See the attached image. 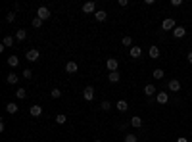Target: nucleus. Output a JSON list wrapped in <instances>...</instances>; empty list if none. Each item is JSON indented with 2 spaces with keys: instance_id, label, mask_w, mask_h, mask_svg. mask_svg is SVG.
<instances>
[{
  "instance_id": "obj_26",
  "label": "nucleus",
  "mask_w": 192,
  "mask_h": 142,
  "mask_svg": "<svg viewBox=\"0 0 192 142\" xmlns=\"http://www.w3.org/2000/svg\"><path fill=\"white\" fill-rule=\"evenodd\" d=\"M2 44H4V46H13V37H4Z\"/></svg>"
},
{
  "instance_id": "obj_29",
  "label": "nucleus",
  "mask_w": 192,
  "mask_h": 142,
  "mask_svg": "<svg viewBox=\"0 0 192 142\" xmlns=\"http://www.w3.org/2000/svg\"><path fill=\"white\" fill-rule=\"evenodd\" d=\"M40 25H42V19H40V17H35V19H33V27H35V29H39Z\"/></svg>"
},
{
  "instance_id": "obj_16",
  "label": "nucleus",
  "mask_w": 192,
  "mask_h": 142,
  "mask_svg": "<svg viewBox=\"0 0 192 142\" xmlns=\"http://www.w3.org/2000/svg\"><path fill=\"white\" fill-rule=\"evenodd\" d=\"M29 113H31V115H33V117H39V115H40V113H42V108H40V106H31V110H29Z\"/></svg>"
},
{
  "instance_id": "obj_11",
  "label": "nucleus",
  "mask_w": 192,
  "mask_h": 142,
  "mask_svg": "<svg viewBox=\"0 0 192 142\" xmlns=\"http://www.w3.org/2000/svg\"><path fill=\"white\" fill-rule=\"evenodd\" d=\"M156 100H158V104H167L169 102L167 92H158V94H156Z\"/></svg>"
},
{
  "instance_id": "obj_34",
  "label": "nucleus",
  "mask_w": 192,
  "mask_h": 142,
  "mask_svg": "<svg viewBox=\"0 0 192 142\" xmlns=\"http://www.w3.org/2000/svg\"><path fill=\"white\" fill-rule=\"evenodd\" d=\"M171 4H173V6H183V0H173Z\"/></svg>"
},
{
  "instance_id": "obj_20",
  "label": "nucleus",
  "mask_w": 192,
  "mask_h": 142,
  "mask_svg": "<svg viewBox=\"0 0 192 142\" xmlns=\"http://www.w3.org/2000/svg\"><path fill=\"white\" fill-rule=\"evenodd\" d=\"M19 108H17V104H13V102H8V104H6V111H8V113H16Z\"/></svg>"
},
{
  "instance_id": "obj_18",
  "label": "nucleus",
  "mask_w": 192,
  "mask_h": 142,
  "mask_svg": "<svg viewBox=\"0 0 192 142\" xmlns=\"http://www.w3.org/2000/svg\"><path fill=\"white\" fill-rule=\"evenodd\" d=\"M17 79H19V77H17L16 73H8V77H6V83H8V84H16Z\"/></svg>"
},
{
  "instance_id": "obj_33",
  "label": "nucleus",
  "mask_w": 192,
  "mask_h": 142,
  "mask_svg": "<svg viewBox=\"0 0 192 142\" xmlns=\"http://www.w3.org/2000/svg\"><path fill=\"white\" fill-rule=\"evenodd\" d=\"M100 108H102V110H104V111H106V110H110V108H111V104H110V102H108V100H104V102H102V104H100Z\"/></svg>"
},
{
  "instance_id": "obj_37",
  "label": "nucleus",
  "mask_w": 192,
  "mask_h": 142,
  "mask_svg": "<svg viewBox=\"0 0 192 142\" xmlns=\"http://www.w3.org/2000/svg\"><path fill=\"white\" fill-rule=\"evenodd\" d=\"M177 142H188L186 138H177Z\"/></svg>"
},
{
  "instance_id": "obj_36",
  "label": "nucleus",
  "mask_w": 192,
  "mask_h": 142,
  "mask_svg": "<svg viewBox=\"0 0 192 142\" xmlns=\"http://www.w3.org/2000/svg\"><path fill=\"white\" fill-rule=\"evenodd\" d=\"M186 60H188V63H192V52H188V54H186Z\"/></svg>"
},
{
  "instance_id": "obj_25",
  "label": "nucleus",
  "mask_w": 192,
  "mask_h": 142,
  "mask_svg": "<svg viewBox=\"0 0 192 142\" xmlns=\"http://www.w3.org/2000/svg\"><path fill=\"white\" fill-rule=\"evenodd\" d=\"M16 96L23 100V98H27V90H25V88H17V90H16Z\"/></svg>"
},
{
  "instance_id": "obj_35",
  "label": "nucleus",
  "mask_w": 192,
  "mask_h": 142,
  "mask_svg": "<svg viewBox=\"0 0 192 142\" xmlns=\"http://www.w3.org/2000/svg\"><path fill=\"white\" fill-rule=\"evenodd\" d=\"M127 4H129V0H119V6H123V8H125Z\"/></svg>"
},
{
  "instance_id": "obj_38",
  "label": "nucleus",
  "mask_w": 192,
  "mask_h": 142,
  "mask_svg": "<svg viewBox=\"0 0 192 142\" xmlns=\"http://www.w3.org/2000/svg\"><path fill=\"white\" fill-rule=\"evenodd\" d=\"M94 142H102V140H94Z\"/></svg>"
},
{
  "instance_id": "obj_7",
  "label": "nucleus",
  "mask_w": 192,
  "mask_h": 142,
  "mask_svg": "<svg viewBox=\"0 0 192 142\" xmlns=\"http://www.w3.org/2000/svg\"><path fill=\"white\" fill-rule=\"evenodd\" d=\"M184 35H186V29H184V27H181V25H177L175 29H173V37H175V39H183Z\"/></svg>"
},
{
  "instance_id": "obj_24",
  "label": "nucleus",
  "mask_w": 192,
  "mask_h": 142,
  "mask_svg": "<svg viewBox=\"0 0 192 142\" xmlns=\"http://www.w3.org/2000/svg\"><path fill=\"white\" fill-rule=\"evenodd\" d=\"M50 96L54 98V100H58V98L62 96V90H60V88H52V90H50Z\"/></svg>"
},
{
  "instance_id": "obj_23",
  "label": "nucleus",
  "mask_w": 192,
  "mask_h": 142,
  "mask_svg": "<svg viewBox=\"0 0 192 142\" xmlns=\"http://www.w3.org/2000/svg\"><path fill=\"white\" fill-rule=\"evenodd\" d=\"M16 39H17V40H25V39H27V31H25V29H17Z\"/></svg>"
},
{
  "instance_id": "obj_28",
  "label": "nucleus",
  "mask_w": 192,
  "mask_h": 142,
  "mask_svg": "<svg viewBox=\"0 0 192 142\" xmlns=\"http://www.w3.org/2000/svg\"><path fill=\"white\" fill-rule=\"evenodd\" d=\"M121 44H123V46H131V44H133V39H131V37H123V39H121Z\"/></svg>"
},
{
  "instance_id": "obj_1",
  "label": "nucleus",
  "mask_w": 192,
  "mask_h": 142,
  "mask_svg": "<svg viewBox=\"0 0 192 142\" xmlns=\"http://www.w3.org/2000/svg\"><path fill=\"white\" fill-rule=\"evenodd\" d=\"M175 27H177V25H175V19H173V17L163 19V23H161V29H163V31H173Z\"/></svg>"
},
{
  "instance_id": "obj_22",
  "label": "nucleus",
  "mask_w": 192,
  "mask_h": 142,
  "mask_svg": "<svg viewBox=\"0 0 192 142\" xmlns=\"http://www.w3.org/2000/svg\"><path fill=\"white\" fill-rule=\"evenodd\" d=\"M66 121H67V115H66V113H58V115H56V123H58V125H63Z\"/></svg>"
},
{
  "instance_id": "obj_8",
  "label": "nucleus",
  "mask_w": 192,
  "mask_h": 142,
  "mask_svg": "<svg viewBox=\"0 0 192 142\" xmlns=\"http://www.w3.org/2000/svg\"><path fill=\"white\" fill-rule=\"evenodd\" d=\"M167 87H169V90H171V92H179V90H181V81H177V79H171V81H169V84H167Z\"/></svg>"
},
{
  "instance_id": "obj_6",
  "label": "nucleus",
  "mask_w": 192,
  "mask_h": 142,
  "mask_svg": "<svg viewBox=\"0 0 192 142\" xmlns=\"http://www.w3.org/2000/svg\"><path fill=\"white\" fill-rule=\"evenodd\" d=\"M83 98H85L87 102H90L92 98H94V88H92V87H87V88L83 90Z\"/></svg>"
},
{
  "instance_id": "obj_21",
  "label": "nucleus",
  "mask_w": 192,
  "mask_h": 142,
  "mask_svg": "<svg viewBox=\"0 0 192 142\" xmlns=\"http://www.w3.org/2000/svg\"><path fill=\"white\" fill-rule=\"evenodd\" d=\"M8 65H10V67H17V65H19L17 56H10V58H8Z\"/></svg>"
},
{
  "instance_id": "obj_5",
  "label": "nucleus",
  "mask_w": 192,
  "mask_h": 142,
  "mask_svg": "<svg viewBox=\"0 0 192 142\" xmlns=\"http://www.w3.org/2000/svg\"><path fill=\"white\" fill-rule=\"evenodd\" d=\"M83 13H96V4L94 2H85L83 4Z\"/></svg>"
},
{
  "instance_id": "obj_15",
  "label": "nucleus",
  "mask_w": 192,
  "mask_h": 142,
  "mask_svg": "<svg viewBox=\"0 0 192 142\" xmlns=\"http://www.w3.org/2000/svg\"><path fill=\"white\" fill-rule=\"evenodd\" d=\"M115 108H117L119 111H121V113H123V111H127V110H129V104H127L125 100H119V102L115 104Z\"/></svg>"
},
{
  "instance_id": "obj_12",
  "label": "nucleus",
  "mask_w": 192,
  "mask_h": 142,
  "mask_svg": "<svg viewBox=\"0 0 192 142\" xmlns=\"http://www.w3.org/2000/svg\"><path fill=\"white\" fill-rule=\"evenodd\" d=\"M106 17H108V13H106L104 10H96V13H94L96 21H106Z\"/></svg>"
},
{
  "instance_id": "obj_2",
  "label": "nucleus",
  "mask_w": 192,
  "mask_h": 142,
  "mask_svg": "<svg viewBox=\"0 0 192 142\" xmlns=\"http://www.w3.org/2000/svg\"><path fill=\"white\" fill-rule=\"evenodd\" d=\"M37 17H40L42 21H44V19H48V17H50V10H48L46 6H40V8L37 10Z\"/></svg>"
},
{
  "instance_id": "obj_10",
  "label": "nucleus",
  "mask_w": 192,
  "mask_h": 142,
  "mask_svg": "<svg viewBox=\"0 0 192 142\" xmlns=\"http://www.w3.org/2000/svg\"><path fill=\"white\" fill-rule=\"evenodd\" d=\"M129 54H131V58L137 60V58H140V56H142V48H140V46H131Z\"/></svg>"
},
{
  "instance_id": "obj_4",
  "label": "nucleus",
  "mask_w": 192,
  "mask_h": 142,
  "mask_svg": "<svg viewBox=\"0 0 192 142\" xmlns=\"http://www.w3.org/2000/svg\"><path fill=\"white\" fill-rule=\"evenodd\" d=\"M39 56H40L39 50H35V48H31V50H27V52H25V58L29 60V62H37V60H39Z\"/></svg>"
},
{
  "instance_id": "obj_32",
  "label": "nucleus",
  "mask_w": 192,
  "mask_h": 142,
  "mask_svg": "<svg viewBox=\"0 0 192 142\" xmlns=\"http://www.w3.org/2000/svg\"><path fill=\"white\" fill-rule=\"evenodd\" d=\"M125 142H137V136L134 134H125Z\"/></svg>"
},
{
  "instance_id": "obj_19",
  "label": "nucleus",
  "mask_w": 192,
  "mask_h": 142,
  "mask_svg": "<svg viewBox=\"0 0 192 142\" xmlns=\"http://www.w3.org/2000/svg\"><path fill=\"white\" fill-rule=\"evenodd\" d=\"M144 94L146 96H154L156 94V87H154V84H146V87H144Z\"/></svg>"
},
{
  "instance_id": "obj_14",
  "label": "nucleus",
  "mask_w": 192,
  "mask_h": 142,
  "mask_svg": "<svg viewBox=\"0 0 192 142\" xmlns=\"http://www.w3.org/2000/svg\"><path fill=\"white\" fill-rule=\"evenodd\" d=\"M108 79H110V83H119V71H111V73H108Z\"/></svg>"
},
{
  "instance_id": "obj_3",
  "label": "nucleus",
  "mask_w": 192,
  "mask_h": 142,
  "mask_svg": "<svg viewBox=\"0 0 192 142\" xmlns=\"http://www.w3.org/2000/svg\"><path fill=\"white\" fill-rule=\"evenodd\" d=\"M106 67H108L110 73H111V71H117V69H119V62H117L115 58H110L108 62H106Z\"/></svg>"
},
{
  "instance_id": "obj_9",
  "label": "nucleus",
  "mask_w": 192,
  "mask_h": 142,
  "mask_svg": "<svg viewBox=\"0 0 192 142\" xmlns=\"http://www.w3.org/2000/svg\"><path fill=\"white\" fill-rule=\"evenodd\" d=\"M66 71H67V73H77V71H79L77 62H67V63H66Z\"/></svg>"
},
{
  "instance_id": "obj_13",
  "label": "nucleus",
  "mask_w": 192,
  "mask_h": 142,
  "mask_svg": "<svg viewBox=\"0 0 192 142\" xmlns=\"http://www.w3.org/2000/svg\"><path fill=\"white\" fill-rule=\"evenodd\" d=\"M129 125H133L134 129H138V127H142V119H140L138 115H133V117H131V123H129Z\"/></svg>"
},
{
  "instance_id": "obj_30",
  "label": "nucleus",
  "mask_w": 192,
  "mask_h": 142,
  "mask_svg": "<svg viewBox=\"0 0 192 142\" xmlns=\"http://www.w3.org/2000/svg\"><path fill=\"white\" fill-rule=\"evenodd\" d=\"M23 77H25V79H31V77H33V71L25 67V69H23Z\"/></svg>"
},
{
  "instance_id": "obj_27",
  "label": "nucleus",
  "mask_w": 192,
  "mask_h": 142,
  "mask_svg": "<svg viewBox=\"0 0 192 142\" xmlns=\"http://www.w3.org/2000/svg\"><path fill=\"white\" fill-rule=\"evenodd\" d=\"M163 69H154V79H163Z\"/></svg>"
},
{
  "instance_id": "obj_17",
  "label": "nucleus",
  "mask_w": 192,
  "mask_h": 142,
  "mask_svg": "<svg viewBox=\"0 0 192 142\" xmlns=\"http://www.w3.org/2000/svg\"><path fill=\"white\" fill-rule=\"evenodd\" d=\"M150 58L152 60H158L160 58V48L158 46H150Z\"/></svg>"
},
{
  "instance_id": "obj_31",
  "label": "nucleus",
  "mask_w": 192,
  "mask_h": 142,
  "mask_svg": "<svg viewBox=\"0 0 192 142\" xmlns=\"http://www.w3.org/2000/svg\"><path fill=\"white\" fill-rule=\"evenodd\" d=\"M6 21H8V23H12V21H16V13H13V12H10L8 16H6Z\"/></svg>"
}]
</instances>
